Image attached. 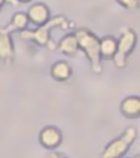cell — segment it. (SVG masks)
Wrapping results in <instances>:
<instances>
[{
    "label": "cell",
    "mask_w": 140,
    "mask_h": 158,
    "mask_svg": "<svg viewBox=\"0 0 140 158\" xmlns=\"http://www.w3.org/2000/svg\"><path fill=\"white\" fill-rule=\"evenodd\" d=\"M74 27V23L66 18L65 15H56V17L51 18V20L46 23L42 27H38L36 30H25L21 31L20 36L23 39H27V41L34 42L38 46H42V48H48L51 51H56V44L52 41L51 38V31L53 28H60V30L69 31Z\"/></svg>",
    "instance_id": "1"
},
{
    "label": "cell",
    "mask_w": 140,
    "mask_h": 158,
    "mask_svg": "<svg viewBox=\"0 0 140 158\" xmlns=\"http://www.w3.org/2000/svg\"><path fill=\"white\" fill-rule=\"evenodd\" d=\"M76 39H77V46L78 51L84 53L87 60L90 62L91 70L95 74H101L102 73V59L100 56V38L97 34H94L88 28H80L74 32Z\"/></svg>",
    "instance_id": "2"
},
{
    "label": "cell",
    "mask_w": 140,
    "mask_h": 158,
    "mask_svg": "<svg viewBox=\"0 0 140 158\" xmlns=\"http://www.w3.org/2000/svg\"><path fill=\"white\" fill-rule=\"evenodd\" d=\"M136 137H137L136 127H132V126L128 127L118 137L113 139L112 141H109L105 146V148L102 150V158H123L130 150Z\"/></svg>",
    "instance_id": "3"
},
{
    "label": "cell",
    "mask_w": 140,
    "mask_h": 158,
    "mask_svg": "<svg viewBox=\"0 0 140 158\" xmlns=\"http://www.w3.org/2000/svg\"><path fill=\"white\" fill-rule=\"evenodd\" d=\"M118 41V46H116V53L113 56L112 62L118 69H123L128 64V57L134 51L137 44V34L132 28H123L121 31Z\"/></svg>",
    "instance_id": "4"
},
{
    "label": "cell",
    "mask_w": 140,
    "mask_h": 158,
    "mask_svg": "<svg viewBox=\"0 0 140 158\" xmlns=\"http://www.w3.org/2000/svg\"><path fill=\"white\" fill-rule=\"evenodd\" d=\"M38 141L44 148L56 150L63 141V133L56 126H45L38 134Z\"/></svg>",
    "instance_id": "5"
},
{
    "label": "cell",
    "mask_w": 140,
    "mask_h": 158,
    "mask_svg": "<svg viewBox=\"0 0 140 158\" xmlns=\"http://www.w3.org/2000/svg\"><path fill=\"white\" fill-rule=\"evenodd\" d=\"M15 59V48L13 36L9 31L0 28V62L11 64Z\"/></svg>",
    "instance_id": "6"
},
{
    "label": "cell",
    "mask_w": 140,
    "mask_h": 158,
    "mask_svg": "<svg viewBox=\"0 0 140 158\" xmlns=\"http://www.w3.org/2000/svg\"><path fill=\"white\" fill-rule=\"evenodd\" d=\"M28 21L35 27H42L51 20V10L45 3H35L27 11Z\"/></svg>",
    "instance_id": "7"
},
{
    "label": "cell",
    "mask_w": 140,
    "mask_h": 158,
    "mask_svg": "<svg viewBox=\"0 0 140 158\" xmlns=\"http://www.w3.org/2000/svg\"><path fill=\"white\" fill-rule=\"evenodd\" d=\"M121 114L128 119H139L140 116V97L129 95L122 99L119 105Z\"/></svg>",
    "instance_id": "8"
},
{
    "label": "cell",
    "mask_w": 140,
    "mask_h": 158,
    "mask_svg": "<svg viewBox=\"0 0 140 158\" xmlns=\"http://www.w3.org/2000/svg\"><path fill=\"white\" fill-rule=\"evenodd\" d=\"M49 73H51V77L55 81L63 83V81H67L69 78L72 77L73 69H72V66L69 64V62H66V60H57V62H55L52 64Z\"/></svg>",
    "instance_id": "9"
},
{
    "label": "cell",
    "mask_w": 140,
    "mask_h": 158,
    "mask_svg": "<svg viewBox=\"0 0 140 158\" xmlns=\"http://www.w3.org/2000/svg\"><path fill=\"white\" fill-rule=\"evenodd\" d=\"M56 51H59L63 55H67V56H74L78 52L77 39H76L74 32H69L65 36H62L56 44Z\"/></svg>",
    "instance_id": "10"
},
{
    "label": "cell",
    "mask_w": 140,
    "mask_h": 158,
    "mask_svg": "<svg viewBox=\"0 0 140 158\" xmlns=\"http://www.w3.org/2000/svg\"><path fill=\"white\" fill-rule=\"evenodd\" d=\"M118 41L112 35H105L104 38H100V56L104 60H112L116 53Z\"/></svg>",
    "instance_id": "11"
},
{
    "label": "cell",
    "mask_w": 140,
    "mask_h": 158,
    "mask_svg": "<svg viewBox=\"0 0 140 158\" xmlns=\"http://www.w3.org/2000/svg\"><path fill=\"white\" fill-rule=\"evenodd\" d=\"M30 24V21H28V17H27V13L24 11H17L11 15V20L10 23L3 27L6 31H9L10 34L13 32H21V31H25Z\"/></svg>",
    "instance_id": "12"
},
{
    "label": "cell",
    "mask_w": 140,
    "mask_h": 158,
    "mask_svg": "<svg viewBox=\"0 0 140 158\" xmlns=\"http://www.w3.org/2000/svg\"><path fill=\"white\" fill-rule=\"evenodd\" d=\"M116 3L128 10H134V9H139L140 2L139 0H116Z\"/></svg>",
    "instance_id": "13"
},
{
    "label": "cell",
    "mask_w": 140,
    "mask_h": 158,
    "mask_svg": "<svg viewBox=\"0 0 140 158\" xmlns=\"http://www.w3.org/2000/svg\"><path fill=\"white\" fill-rule=\"evenodd\" d=\"M15 4L17 3V0H0V11H2V9H3L4 4Z\"/></svg>",
    "instance_id": "14"
},
{
    "label": "cell",
    "mask_w": 140,
    "mask_h": 158,
    "mask_svg": "<svg viewBox=\"0 0 140 158\" xmlns=\"http://www.w3.org/2000/svg\"><path fill=\"white\" fill-rule=\"evenodd\" d=\"M48 158H67V157H65L63 154H59V152H52Z\"/></svg>",
    "instance_id": "15"
},
{
    "label": "cell",
    "mask_w": 140,
    "mask_h": 158,
    "mask_svg": "<svg viewBox=\"0 0 140 158\" xmlns=\"http://www.w3.org/2000/svg\"><path fill=\"white\" fill-rule=\"evenodd\" d=\"M18 3H31L32 0H17Z\"/></svg>",
    "instance_id": "16"
},
{
    "label": "cell",
    "mask_w": 140,
    "mask_h": 158,
    "mask_svg": "<svg viewBox=\"0 0 140 158\" xmlns=\"http://www.w3.org/2000/svg\"><path fill=\"white\" fill-rule=\"evenodd\" d=\"M132 158H140V155L137 154V155H134V157H132Z\"/></svg>",
    "instance_id": "17"
}]
</instances>
